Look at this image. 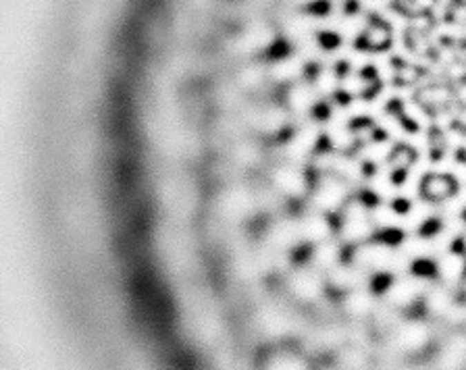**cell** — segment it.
Masks as SVG:
<instances>
[{"mask_svg": "<svg viewBox=\"0 0 466 370\" xmlns=\"http://www.w3.org/2000/svg\"><path fill=\"white\" fill-rule=\"evenodd\" d=\"M439 273L443 279L447 281H456L462 273H464V258L456 256V254H447L441 262H439Z\"/></svg>", "mask_w": 466, "mask_h": 370, "instance_id": "6da1fadb", "label": "cell"}]
</instances>
